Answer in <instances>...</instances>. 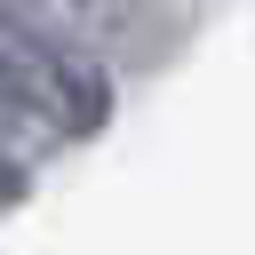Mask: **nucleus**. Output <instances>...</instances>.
Wrapping results in <instances>:
<instances>
[{
    "label": "nucleus",
    "mask_w": 255,
    "mask_h": 255,
    "mask_svg": "<svg viewBox=\"0 0 255 255\" xmlns=\"http://www.w3.org/2000/svg\"><path fill=\"white\" fill-rule=\"evenodd\" d=\"M112 104H120L112 64L88 40H72L56 16L0 8V143L24 120L56 128L64 143H88L112 128Z\"/></svg>",
    "instance_id": "1"
},
{
    "label": "nucleus",
    "mask_w": 255,
    "mask_h": 255,
    "mask_svg": "<svg viewBox=\"0 0 255 255\" xmlns=\"http://www.w3.org/2000/svg\"><path fill=\"white\" fill-rule=\"evenodd\" d=\"M24 191H32V167H24V159H16L8 143H0V215H8V207H16Z\"/></svg>",
    "instance_id": "2"
}]
</instances>
